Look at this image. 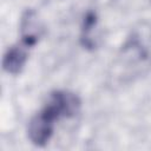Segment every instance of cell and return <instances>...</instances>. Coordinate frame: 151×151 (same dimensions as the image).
I'll return each mask as SVG.
<instances>
[{"label":"cell","mask_w":151,"mask_h":151,"mask_svg":"<svg viewBox=\"0 0 151 151\" xmlns=\"http://www.w3.org/2000/svg\"><path fill=\"white\" fill-rule=\"evenodd\" d=\"M28 50L21 41L8 47L2 57V68L9 74H19L28 59Z\"/></svg>","instance_id":"277c9868"},{"label":"cell","mask_w":151,"mask_h":151,"mask_svg":"<svg viewBox=\"0 0 151 151\" xmlns=\"http://www.w3.org/2000/svg\"><path fill=\"white\" fill-rule=\"evenodd\" d=\"M48 101H51L60 112L63 118H72L74 117L81 106V100L80 98L71 92V91H66V90H57L53 91L52 93H50Z\"/></svg>","instance_id":"3957f363"},{"label":"cell","mask_w":151,"mask_h":151,"mask_svg":"<svg viewBox=\"0 0 151 151\" xmlns=\"http://www.w3.org/2000/svg\"><path fill=\"white\" fill-rule=\"evenodd\" d=\"M96 27H97V15L94 12H87L83 20L80 40L84 47L94 48L96 47Z\"/></svg>","instance_id":"5b68a950"},{"label":"cell","mask_w":151,"mask_h":151,"mask_svg":"<svg viewBox=\"0 0 151 151\" xmlns=\"http://www.w3.org/2000/svg\"><path fill=\"white\" fill-rule=\"evenodd\" d=\"M61 119L58 111L47 101L28 122L27 137L35 146H45L51 139L55 120Z\"/></svg>","instance_id":"6da1fadb"},{"label":"cell","mask_w":151,"mask_h":151,"mask_svg":"<svg viewBox=\"0 0 151 151\" xmlns=\"http://www.w3.org/2000/svg\"><path fill=\"white\" fill-rule=\"evenodd\" d=\"M20 38L21 42L32 48L44 35V25L38 13L33 8H26L20 18Z\"/></svg>","instance_id":"7a4b0ae2"}]
</instances>
